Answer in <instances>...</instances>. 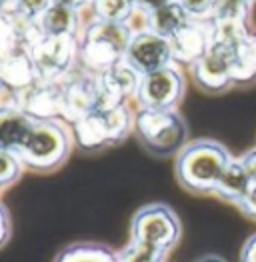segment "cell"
I'll list each match as a JSON object with an SVG mask.
<instances>
[{"mask_svg": "<svg viewBox=\"0 0 256 262\" xmlns=\"http://www.w3.org/2000/svg\"><path fill=\"white\" fill-rule=\"evenodd\" d=\"M230 160L232 154L224 144L210 138H198L176 154L174 176L178 184L190 194H214L216 184Z\"/></svg>", "mask_w": 256, "mask_h": 262, "instance_id": "6da1fadb", "label": "cell"}, {"mask_svg": "<svg viewBox=\"0 0 256 262\" xmlns=\"http://www.w3.org/2000/svg\"><path fill=\"white\" fill-rule=\"evenodd\" d=\"M132 30L124 22L94 18L78 38V66L92 74H102L126 58Z\"/></svg>", "mask_w": 256, "mask_h": 262, "instance_id": "7a4b0ae2", "label": "cell"}, {"mask_svg": "<svg viewBox=\"0 0 256 262\" xmlns=\"http://www.w3.org/2000/svg\"><path fill=\"white\" fill-rule=\"evenodd\" d=\"M74 142V132H70L68 122L60 118L36 120L30 136L22 144L18 156L28 170L38 174H50L64 166Z\"/></svg>", "mask_w": 256, "mask_h": 262, "instance_id": "3957f363", "label": "cell"}, {"mask_svg": "<svg viewBox=\"0 0 256 262\" xmlns=\"http://www.w3.org/2000/svg\"><path fill=\"white\" fill-rule=\"evenodd\" d=\"M134 134L142 148L154 158H170L188 140V124L176 108H140L134 118Z\"/></svg>", "mask_w": 256, "mask_h": 262, "instance_id": "277c9868", "label": "cell"}, {"mask_svg": "<svg viewBox=\"0 0 256 262\" xmlns=\"http://www.w3.org/2000/svg\"><path fill=\"white\" fill-rule=\"evenodd\" d=\"M136 114L128 104L114 108H96L72 124L74 140L82 152H102L118 146L134 132Z\"/></svg>", "mask_w": 256, "mask_h": 262, "instance_id": "5b68a950", "label": "cell"}, {"mask_svg": "<svg viewBox=\"0 0 256 262\" xmlns=\"http://www.w3.org/2000/svg\"><path fill=\"white\" fill-rule=\"evenodd\" d=\"M242 40L212 38L206 54L192 64V78L196 86L208 94H222L236 86V66Z\"/></svg>", "mask_w": 256, "mask_h": 262, "instance_id": "8992f818", "label": "cell"}, {"mask_svg": "<svg viewBox=\"0 0 256 262\" xmlns=\"http://www.w3.org/2000/svg\"><path fill=\"white\" fill-rule=\"evenodd\" d=\"M180 236H182L180 219L164 202L144 204L134 212L130 220V241L170 252L180 242Z\"/></svg>", "mask_w": 256, "mask_h": 262, "instance_id": "52a82bcc", "label": "cell"}, {"mask_svg": "<svg viewBox=\"0 0 256 262\" xmlns=\"http://www.w3.org/2000/svg\"><path fill=\"white\" fill-rule=\"evenodd\" d=\"M40 80H62L78 68V38L40 36L30 46Z\"/></svg>", "mask_w": 256, "mask_h": 262, "instance_id": "ba28073f", "label": "cell"}, {"mask_svg": "<svg viewBox=\"0 0 256 262\" xmlns=\"http://www.w3.org/2000/svg\"><path fill=\"white\" fill-rule=\"evenodd\" d=\"M186 92L184 74L176 64H170L162 70L144 74L136 92V100L140 108L168 110L176 108Z\"/></svg>", "mask_w": 256, "mask_h": 262, "instance_id": "9c48e42d", "label": "cell"}, {"mask_svg": "<svg viewBox=\"0 0 256 262\" xmlns=\"http://www.w3.org/2000/svg\"><path fill=\"white\" fill-rule=\"evenodd\" d=\"M126 60L132 68H136L142 76L162 70L166 66L174 64L170 38L154 32V30H140L132 34V40L128 44Z\"/></svg>", "mask_w": 256, "mask_h": 262, "instance_id": "30bf717a", "label": "cell"}, {"mask_svg": "<svg viewBox=\"0 0 256 262\" xmlns=\"http://www.w3.org/2000/svg\"><path fill=\"white\" fill-rule=\"evenodd\" d=\"M98 74H92L78 66L64 78V122H68L70 126L88 112L98 108Z\"/></svg>", "mask_w": 256, "mask_h": 262, "instance_id": "8fae6325", "label": "cell"}, {"mask_svg": "<svg viewBox=\"0 0 256 262\" xmlns=\"http://www.w3.org/2000/svg\"><path fill=\"white\" fill-rule=\"evenodd\" d=\"M140 80L142 74L136 68H132L126 60H120L118 64L110 66L102 74H98V82H100L98 108H114L128 104L130 98H136Z\"/></svg>", "mask_w": 256, "mask_h": 262, "instance_id": "7c38bea8", "label": "cell"}, {"mask_svg": "<svg viewBox=\"0 0 256 262\" xmlns=\"http://www.w3.org/2000/svg\"><path fill=\"white\" fill-rule=\"evenodd\" d=\"M20 108L36 120H64V78L38 80L20 94Z\"/></svg>", "mask_w": 256, "mask_h": 262, "instance_id": "4fadbf2b", "label": "cell"}, {"mask_svg": "<svg viewBox=\"0 0 256 262\" xmlns=\"http://www.w3.org/2000/svg\"><path fill=\"white\" fill-rule=\"evenodd\" d=\"M214 38L210 20H190L170 38L174 64H196L208 50Z\"/></svg>", "mask_w": 256, "mask_h": 262, "instance_id": "5bb4252c", "label": "cell"}, {"mask_svg": "<svg viewBox=\"0 0 256 262\" xmlns=\"http://www.w3.org/2000/svg\"><path fill=\"white\" fill-rule=\"evenodd\" d=\"M250 6L244 0H216L210 24L214 30V38H228V40H244L252 30L250 24Z\"/></svg>", "mask_w": 256, "mask_h": 262, "instance_id": "9a60e30c", "label": "cell"}, {"mask_svg": "<svg viewBox=\"0 0 256 262\" xmlns=\"http://www.w3.org/2000/svg\"><path fill=\"white\" fill-rule=\"evenodd\" d=\"M2 88L22 94L30 86H34L40 76L30 56V48L16 46L10 50H2V64H0Z\"/></svg>", "mask_w": 256, "mask_h": 262, "instance_id": "2e32d148", "label": "cell"}, {"mask_svg": "<svg viewBox=\"0 0 256 262\" xmlns=\"http://www.w3.org/2000/svg\"><path fill=\"white\" fill-rule=\"evenodd\" d=\"M36 118L20 106H4L0 110V148L18 152L30 136Z\"/></svg>", "mask_w": 256, "mask_h": 262, "instance_id": "e0dca14e", "label": "cell"}, {"mask_svg": "<svg viewBox=\"0 0 256 262\" xmlns=\"http://www.w3.org/2000/svg\"><path fill=\"white\" fill-rule=\"evenodd\" d=\"M252 186H254V182L248 174V170L244 168L242 160L232 156V160L228 162V166L224 168V172H222L218 184H216L214 194L220 200H224L228 204H234V206L240 208V204L250 194Z\"/></svg>", "mask_w": 256, "mask_h": 262, "instance_id": "ac0fdd59", "label": "cell"}, {"mask_svg": "<svg viewBox=\"0 0 256 262\" xmlns=\"http://www.w3.org/2000/svg\"><path fill=\"white\" fill-rule=\"evenodd\" d=\"M38 28L44 36L78 38L80 32V10L54 0L52 6L38 18Z\"/></svg>", "mask_w": 256, "mask_h": 262, "instance_id": "d6986e66", "label": "cell"}, {"mask_svg": "<svg viewBox=\"0 0 256 262\" xmlns=\"http://www.w3.org/2000/svg\"><path fill=\"white\" fill-rule=\"evenodd\" d=\"M52 262H118V252L100 242H74L64 246Z\"/></svg>", "mask_w": 256, "mask_h": 262, "instance_id": "ffe728a7", "label": "cell"}, {"mask_svg": "<svg viewBox=\"0 0 256 262\" xmlns=\"http://www.w3.org/2000/svg\"><path fill=\"white\" fill-rule=\"evenodd\" d=\"M190 20H194V18H190L186 8L178 0H172L170 4L158 8L150 14V30H154V32L166 36V38H172Z\"/></svg>", "mask_w": 256, "mask_h": 262, "instance_id": "44dd1931", "label": "cell"}, {"mask_svg": "<svg viewBox=\"0 0 256 262\" xmlns=\"http://www.w3.org/2000/svg\"><path fill=\"white\" fill-rule=\"evenodd\" d=\"M252 82H256V30L240 42L236 66V86H248Z\"/></svg>", "mask_w": 256, "mask_h": 262, "instance_id": "7402d4cb", "label": "cell"}, {"mask_svg": "<svg viewBox=\"0 0 256 262\" xmlns=\"http://www.w3.org/2000/svg\"><path fill=\"white\" fill-rule=\"evenodd\" d=\"M90 8L94 12V18L124 24H128L136 12L134 0H92Z\"/></svg>", "mask_w": 256, "mask_h": 262, "instance_id": "603a6c76", "label": "cell"}, {"mask_svg": "<svg viewBox=\"0 0 256 262\" xmlns=\"http://www.w3.org/2000/svg\"><path fill=\"white\" fill-rule=\"evenodd\" d=\"M168 252L142 242L130 241L128 246L118 250V262H166Z\"/></svg>", "mask_w": 256, "mask_h": 262, "instance_id": "cb8c5ba5", "label": "cell"}, {"mask_svg": "<svg viewBox=\"0 0 256 262\" xmlns=\"http://www.w3.org/2000/svg\"><path fill=\"white\" fill-rule=\"evenodd\" d=\"M24 170H26V164L22 162L18 154L0 148V188L2 190H8L12 184H16Z\"/></svg>", "mask_w": 256, "mask_h": 262, "instance_id": "d4e9b609", "label": "cell"}, {"mask_svg": "<svg viewBox=\"0 0 256 262\" xmlns=\"http://www.w3.org/2000/svg\"><path fill=\"white\" fill-rule=\"evenodd\" d=\"M6 2H12V6H14L12 14H18L22 18L38 22V18L52 6L54 0H4V4Z\"/></svg>", "mask_w": 256, "mask_h": 262, "instance_id": "484cf974", "label": "cell"}, {"mask_svg": "<svg viewBox=\"0 0 256 262\" xmlns=\"http://www.w3.org/2000/svg\"><path fill=\"white\" fill-rule=\"evenodd\" d=\"M178 2L186 8V12L194 20H208L216 6V0H178Z\"/></svg>", "mask_w": 256, "mask_h": 262, "instance_id": "4316f807", "label": "cell"}, {"mask_svg": "<svg viewBox=\"0 0 256 262\" xmlns=\"http://www.w3.org/2000/svg\"><path fill=\"white\" fill-rule=\"evenodd\" d=\"M0 212H2V241H0V246H6L10 236H12V219H10V212H8L6 204L0 206Z\"/></svg>", "mask_w": 256, "mask_h": 262, "instance_id": "83f0119b", "label": "cell"}, {"mask_svg": "<svg viewBox=\"0 0 256 262\" xmlns=\"http://www.w3.org/2000/svg\"><path fill=\"white\" fill-rule=\"evenodd\" d=\"M170 2L172 0H134V6H136V10H140L144 14H152L154 10H158Z\"/></svg>", "mask_w": 256, "mask_h": 262, "instance_id": "f1b7e54d", "label": "cell"}, {"mask_svg": "<svg viewBox=\"0 0 256 262\" xmlns=\"http://www.w3.org/2000/svg\"><path fill=\"white\" fill-rule=\"evenodd\" d=\"M240 262H256V234H252L250 238H246V242L242 244Z\"/></svg>", "mask_w": 256, "mask_h": 262, "instance_id": "f546056e", "label": "cell"}, {"mask_svg": "<svg viewBox=\"0 0 256 262\" xmlns=\"http://www.w3.org/2000/svg\"><path fill=\"white\" fill-rule=\"evenodd\" d=\"M240 210H242V214H244V216L256 220V184L252 186V190H250L248 198L240 204Z\"/></svg>", "mask_w": 256, "mask_h": 262, "instance_id": "4dcf8cb0", "label": "cell"}, {"mask_svg": "<svg viewBox=\"0 0 256 262\" xmlns=\"http://www.w3.org/2000/svg\"><path fill=\"white\" fill-rule=\"evenodd\" d=\"M240 160H242L244 168L248 170V174H250V178H252V182L256 184V148L248 150L246 154H242Z\"/></svg>", "mask_w": 256, "mask_h": 262, "instance_id": "1f68e13d", "label": "cell"}, {"mask_svg": "<svg viewBox=\"0 0 256 262\" xmlns=\"http://www.w3.org/2000/svg\"><path fill=\"white\" fill-rule=\"evenodd\" d=\"M58 2H62L66 6H72L76 10H82L86 4H92V0H58Z\"/></svg>", "mask_w": 256, "mask_h": 262, "instance_id": "d6a6232c", "label": "cell"}, {"mask_svg": "<svg viewBox=\"0 0 256 262\" xmlns=\"http://www.w3.org/2000/svg\"><path fill=\"white\" fill-rule=\"evenodd\" d=\"M194 262H228L226 258H222L220 254H204V256H200L198 260Z\"/></svg>", "mask_w": 256, "mask_h": 262, "instance_id": "836d02e7", "label": "cell"}, {"mask_svg": "<svg viewBox=\"0 0 256 262\" xmlns=\"http://www.w3.org/2000/svg\"><path fill=\"white\" fill-rule=\"evenodd\" d=\"M244 2H248V4H252V2H254V0H244Z\"/></svg>", "mask_w": 256, "mask_h": 262, "instance_id": "e575fe53", "label": "cell"}]
</instances>
